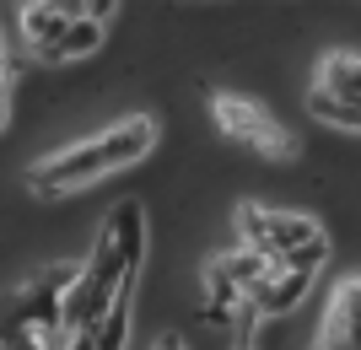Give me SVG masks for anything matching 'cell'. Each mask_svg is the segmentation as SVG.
<instances>
[{
	"mask_svg": "<svg viewBox=\"0 0 361 350\" xmlns=\"http://www.w3.org/2000/svg\"><path fill=\"white\" fill-rule=\"evenodd\" d=\"M151 146H157V119H151V113H130V119L108 124L103 135L75 140V146H65V151L32 162V168H27V189H32V194H44V199L75 194V189L108 178V173L140 162Z\"/></svg>",
	"mask_w": 361,
	"mask_h": 350,
	"instance_id": "1",
	"label": "cell"
},
{
	"mask_svg": "<svg viewBox=\"0 0 361 350\" xmlns=\"http://www.w3.org/2000/svg\"><path fill=\"white\" fill-rule=\"evenodd\" d=\"M130 280H135V275L124 270L114 237H108V232H97V243H92L87 264H75V280H71V291H65V302H60V329H65V335L97 329V323H103V313L114 307V296H119Z\"/></svg>",
	"mask_w": 361,
	"mask_h": 350,
	"instance_id": "2",
	"label": "cell"
},
{
	"mask_svg": "<svg viewBox=\"0 0 361 350\" xmlns=\"http://www.w3.org/2000/svg\"><path fill=\"white\" fill-rule=\"evenodd\" d=\"M75 280V264H49V270L27 275L16 291L0 296V350H16L27 335L60 323V302Z\"/></svg>",
	"mask_w": 361,
	"mask_h": 350,
	"instance_id": "3",
	"label": "cell"
},
{
	"mask_svg": "<svg viewBox=\"0 0 361 350\" xmlns=\"http://www.w3.org/2000/svg\"><path fill=\"white\" fill-rule=\"evenodd\" d=\"M361 65L356 54H345V49H334V54H324V65H318L313 76V92H307V113L324 124H334V130H345V135H356L361 130Z\"/></svg>",
	"mask_w": 361,
	"mask_h": 350,
	"instance_id": "4",
	"label": "cell"
},
{
	"mask_svg": "<svg viewBox=\"0 0 361 350\" xmlns=\"http://www.w3.org/2000/svg\"><path fill=\"white\" fill-rule=\"evenodd\" d=\"M238 232H243V248L259 254L264 264L286 259L291 248L324 237V227H318L313 215H302V211H264V205H254V199L238 205Z\"/></svg>",
	"mask_w": 361,
	"mask_h": 350,
	"instance_id": "5",
	"label": "cell"
},
{
	"mask_svg": "<svg viewBox=\"0 0 361 350\" xmlns=\"http://www.w3.org/2000/svg\"><path fill=\"white\" fill-rule=\"evenodd\" d=\"M211 113H216V124H221V135L243 140V146H254V151H264V156H291V151H297L291 135H286V124L275 119L264 103H254V97L216 92V97H211Z\"/></svg>",
	"mask_w": 361,
	"mask_h": 350,
	"instance_id": "6",
	"label": "cell"
},
{
	"mask_svg": "<svg viewBox=\"0 0 361 350\" xmlns=\"http://www.w3.org/2000/svg\"><path fill=\"white\" fill-rule=\"evenodd\" d=\"M356 307H361V280H356V275H345V280L329 291V307H324L318 339L307 350H361V339H356Z\"/></svg>",
	"mask_w": 361,
	"mask_h": 350,
	"instance_id": "7",
	"label": "cell"
},
{
	"mask_svg": "<svg viewBox=\"0 0 361 350\" xmlns=\"http://www.w3.org/2000/svg\"><path fill=\"white\" fill-rule=\"evenodd\" d=\"M307 286H313V280H302V275H286L281 264H270V270H264V280H259V286L248 291L243 302L259 313V323H264V318H286V313H297V302L307 296Z\"/></svg>",
	"mask_w": 361,
	"mask_h": 350,
	"instance_id": "8",
	"label": "cell"
},
{
	"mask_svg": "<svg viewBox=\"0 0 361 350\" xmlns=\"http://www.w3.org/2000/svg\"><path fill=\"white\" fill-rule=\"evenodd\" d=\"M71 16H81V6H49V0H32V6H22V11H16V27H22L27 49L44 60L49 49L60 44V32L71 27Z\"/></svg>",
	"mask_w": 361,
	"mask_h": 350,
	"instance_id": "9",
	"label": "cell"
},
{
	"mask_svg": "<svg viewBox=\"0 0 361 350\" xmlns=\"http://www.w3.org/2000/svg\"><path fill=\"white\" fill-rule=\"evenodd\" d=\"M103 232L114 237V248H119L124 270L135 275V270H140V259H146V211H140V199H119V205L108 211Z\"/></svg>",
	"mask_w": 361,
	"mask_h": 350,
	"instance_id": "10",
	"label": "cell"
},
{
	"mask_svg": "<svg viewBox=\"0 0 361 350\" xmlns=\"http://www.w3.org/2000/svg\"><path fill=\"white\" fill-rule=\"evenodd\" d=\"M103 11H114V6H81V16H71V27L60 32V44L49 49L44 60H49V65H65V60H87L92 49L103 44Z\"/></svg>",
	"mask_w": 361,
	"mask_h": 350,
	"instance_id": "11",
	"label": "cell"
},
{
	"mask_svg": "<svg viewBox=\"0 0 361 350\" xmlns=\"http://www.w3.org/2000/svg\"><path fill=\"white\" fill-rule=\"evenodd\" d=\"M130 296H135V280L114 296V307L103 313V323L92 329V350H124V339H130Z\"/></svg>",
	"mask_w": 361,
	"mask_h": 350,
	"instance_id": "12",
	"label": "cell"
},
{
	"mask_svg": "<svg viewBox=\"0 0 361 350\" xmlns=\"http://www.w3.org/2000/svg\"><path fill=\"white\" fill-rule=\"evenodd\" d=\"M286 275H302V280H318V270L329 264V237H313V243H302V248H291L286 259H275Z\"/></svg>",
	"mask_w": 361,
	"mask_h": 350,
	"instance_id": "13",
	"label": "cell"
},
{
	"mask_svg": "<svg viewBox=\"0 0 361 350\" xmlns=\"http://www.w3.org/2000/svg\"><path fill=\"white\" fill-rule=\"evenodd\" d=\"M226 350H259V313L248 302L232 313V323H226Z\"/></svg>",
	"mask_w": 361,
	"mask_h": 350,
	"instance_id": "14",
	"label": "cell"
}]
</instances>
